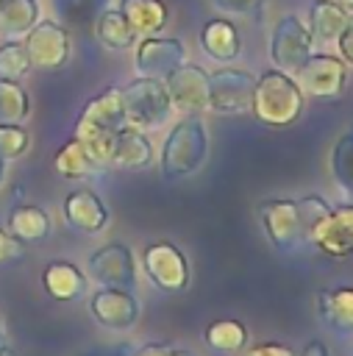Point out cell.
Wrapping results in <instances>:
<instances>
[{
    "label": "cell",
    "mask_w": 353,
    "mask_h": 356,
    "mask_svg": "<svg viewBox=\"0 0 353 356\" xmlns=\"http://www.w3.org/2000/svg\"><path fill=\"white\" fill-rule=\"evenodd\" d=\"M256 78L247 70L222 67L208 75V108L220 114H242L250 111Z\"/></svg>",
    "instance_id": "ba28073f"
},
{
    "label": "cell",
    "mask_w": 353,
    "mask_h": 356,
    "mask_svg": "<svg viewBox=\"0 0 353 356\" xmlns=\"http://www.w3.org/2000/svg\"><path fill=\"white\" fill-rule=\"evenodd\" d=\"M22 250H25V242H19L11 231L0 228V267L8 264V261H14V259H19Z\"/></svg>",
    "instance_id": "836d02e7"
},
{
    "label": "cell",
    "mask_w": 353,
    "mask_h": 356,
    "mask_svg": "<svg viewBox=\"0 0 353 356\" xmlns=\"http://www.w3.org/2000/svg\"><path fill=\"white\" fill-rule=\"evenodd\" d=\"M139 300L133 298L131 289H117V286H100L89 298V314L97 325L108 331H128L139 320Z\"/></svg>",
    "instance_id": "5bb4252c"
},
{
    "label": "cell",
    "mask_w": 353,
    "mask_h": 356,
    "mask_svg": "<svg viewBox=\"0 0 353 356\" xmlns=\"http://www.w3.org/2000/svg\"><path fill=\"white\" fill-rule=\"evenodd\" d=\"M317 312L334 331L353 337V286H336L320 292Z\"/></svg>",
    "instance_id": "d6986e66"
},
{
    "label": "cell",
    "mask_w": 353,
    "mask_h": 356,
    "mask_svg": "<svg viewBox=\"0 0 353 356\" xmlns=\"http://www.w3.org/2000/svg\"><path fill=\"white\" fill-rule=\"evenodd\" d=\"M95 36L108 47V50H128L136 42L133 28L122 17L120 8H103V14L95 22Z\"/></svg>",
    "instance_id": "cb8c5ba5"
},
{
    "label": "cell",
    "mask_w": 353,
    "mask_h": 356,
    "mask_svg": "<svg viewBox=\"0 0 353 356\" xmlns=\"http://www.w3.org/2000/svg\"><path fill=\"white\" fill-rule=\"evenodd\" d=\"M186 58V50L178 39L172 36H145L142 44L136 47L133 67L145 78H158L164 81L175 67H181Z\"/></svg>",
    "instance_id": "9a60e30c"
},
{
    "label": "cell",
    "mask_w": 353,
    "mask_h": 356,
    "mask_svg": "<svg viewBox=\"0 0 353 356\" xmlns=\"http://www.w3.org/2000/svg\"><path fill=\"white\" fill-rule=\"evenodd\" d=\"M125 108H122V92L117 86L95 95L75 122V139L86 147L92 161L111 164V150L117 142V134L125 128Z\"/></svg>",
    "instance_id": "6da1fadb"
},
{
    "label": "cell",
    "mask_w": 353,
    "mask_h": 356,
    "mask_svg": "<svg viewBox=\"0 0 353 356\" xmlns=\"http://www.w3.org/2000/svg\"><path fill=\"white\" fill-rule=\"evenodd\" d=\"M245 356H297V353L284 342H258V345L247 348Z\"/></svg>",
    "instance_id": "e575fe53"
},
{
    "label": "cell",
    "mask_w": 353,
    "mask_h": 356,
    "mask_svg": "<svg viewBox=\"0 0 353 356\" xmlns=\"http://www.w3.org/2000/svg\"><path fill=\"white\" fill-rule=\"evenodd\" d=\"M53 167H56V172L58 175H64V178H81V175H89V172H95V161H92V156L86 153V147L72 136L69 142H64L61 145V150L56 153V159H53Z\"/></svg>",
    "instance_id": "83f0119b"
},
{
    "label": "cell",
    "mask_w": 353,
    "mask_h": 356,
    "mask_svg": "<svg viewBox=\"0 0 353 356\" xmlns=\"http://www.w3.org/2000/svg\"><path fill=\"white\" fill-rule=\"evenodd\" d=\"M145 275L161 292H181L189 284V264L186 256L172 242H153L142 253Z\"/></svg>",
    "instance_id": "30bf717a"
},
{
    "label": "cell",
    "mask_w": 353,
    "mask_h": 356,
    "mask_svg": "<svg viewBox=\"0 0 353 356\" xmlns=\"http://www.w3.org/2000/svg\"><path fill=\"white\" fill-rule=\"evenodd\" d=\"M200 47L220 64H228L239 56V33L228 19H211L200 31Z\"/></svg>",
    "instance_id": "44dd1931"
},
{
    "label": "cell",
    "mask_w": 353,
    "mask_h": 356,
    "mask_svg": "<svg viewBox=\"0 0 353 356\" xmlns=\"http://www.w3.org/2000/svg\"><path fill=\"white\" fill-rule=\"evenodd\" d=\"M311 33L297 17H284L275 22L272 36H270V58L275 61L278 70L295 72L309 56H311Z\"/></svg>",
    "instance_id": "8fae6325"
},
{
    "label": "cell",
    "mask_w": 353,
    "mask_h": 356,
    "mask_svg": "<svg viewBox=\"0 0 353 356\" xmlns=\"http://www.w3.org/2000/svg\"><path fill=\"white\" fill-rule=\"evenodd\" d=\"M214 3H217V8L239 14V17H258L267 0H214Z\"/></svg>",
    "instance_id": "d6a6232c"
},
{
    "label": "cell",
    "mask_w": 353,
    "mask_h": 356,
    "mask_svg": "<svg viewBox=\"0 0 353 356\" xmlns=\"http://www.w3.org/2000/svg\"><path fill=\"white\" fill-rule=\"evenodd\" d=\"M31 70V58L22 42H6L0 44V81H19Z\"/></svg>",
    "instance_id": "4dcf8cb0"
},
{
    "label": "cell",
    "mask_w": 353,
    "mask_h": 356,
    "mask_svg": "<svg viewBox=\"0 0 353 356\" xmlns=\"http://www.w3.org/2000/svg\"><path fill=\"white\" fill-rule=\"evenodd\" d=\"M61 214L81 234H100L108 225V209L92 189H72L61 203Z\"/></svg>",
    "instance_id": "2e32d148"
},
{
    "label": "cell",
    "mask_w": 353,
    "mask_h": 356,
    "mask_svg": "<svg viewBox=\"0 0 353 356\" xmlns=\"http://www.w3.org/2000/svg\"><path fill=\"white\" fill-rule=\"evenodd\" d=\"M133 356H178V348L164 345V342H150V345L139 348Z\"/></svg>",
    "instance_id": "8d00e7d4"
},
{
    "label": "cell",
    "mask_w": 353,
    "mask_h": 356,
    "mask_svg": "<svg viewBox=\"0 0 353 356\" xmlns=\"http://www.w3.org/2000/svg\"><path fill=\"white\" fill-rule=\"evenodd\" d=\"M347 11L334 3V0H314L311 3V11H309V33H311V42L317 44H325V42H336L339 31L345 28L347 22Z\"/></svg>",
    "instance_id": "ffe728a7"
},
{
    "label": "cell",
    "mask_w": 353,
    "mask_h": 356,
    "mask_svg": "<svg viewBox=\"0 0 353 356\" xmlns=\"http://www.w3.org/2000/svg\"><path fill=\"white\" fill-rule=\"evenodd\" d=\"M42 286L53 300L69 303L86 295V275L72 261L56 259L42 270Z\"/></svg>",
    "instance_id": "e0dca14e"
},
{
    "label": "cell",
    "mask_w": 353,
    "mask_h": 356,
    "mask_svg": "<svg viewBox=\"0 0 353 356\" xmlns=\"http://www.w3.org/2000/svg\"><path fill=\"white\" fill-rule=\"evenodd\" d=\"M3 3H8V0H0V6H3Z\"/></svg>",
    "instance_id": "ee69618b"
},
{
    "label": "cell",
    "mask_w": 353,
    "mask_h": 356,
    "mask_svg": "<svg viewBox=\"0 0 353 356\" xmlns=\"http://www.w3.org/2000/svg\"><path fill=\"white\" fill-rule=\"evenodd\" d=\"M28 145L31 136L19 122H0V159L14 161L28 150Z\"/></svg>",
    "instance_id": "1f68e13d"
},
{
    "label": "cell",
    "mask_w": 353,
    "mask_h": 356,
    "mask_svg": "<svg viewBox=\"0 0 353 356\" xmlns=\"http://www.w3.org/2000/svg\"><path fill=\"white\" fill-rule=\"evenodd\" d=\"M120 92H122V108H125L128 125H133L139 131H153L167 122L172 103H170L164 81L139 75L136 81L125 83Z\"/></svg>",
    "instance_id": "277c9868"
},
{
    "label": "cell",
    "mask_w": 353,
    "mask_h": 356,
    "mask_svg": "<svg viewBox=\"0 0 353 356\" xmlns=\"http://www.w3.org/2000/svg\"><path fill=\"white\" fill-rule=\"evenodd\" d=\"M0 331H3V314H0Z\"/></svg>",
    "instance_id": "b9f144b4"
},
{
    "label": "cell",
    "mask_w": 353,
    "mask_h": 356,
    "mask_svg": "<svg viewBox=\"0 0 353 356\" xmlns=\"http://www.w3.org/2000/svg\"><path fill=\"white\" fill-rule=\"evenodd\" d=\"M120 11L136 36L158 33L167 25V6L161 0H122Z\"/></svg>",
    "instance_id": "7402d4cb"
},
{
    "label": "cell",
    "mask_w": 353,
    "mask_h": 356,
    "mask_svg": "<svg viewBox=\"0 0 353 356\" xmlns=\"http://www.w3.org/2000/svg\"><path fill=\"white\" fill-rule=\"evenodd\" d=\"M331 175L334 181L353 195V128L345 131L331 150Z\"/></svg>",
    "instance_id": "f546056e"
},
{
    "label": "cell",
    "mask_w": 353,
    "mask_h": 356,
    "mask_svg": "<svg viewBox=\"0 0 353 356\" xmlns=\"http://www.w3.org/2000/svg\"><path fill=\"white\" fill-rule=\"evenodd\" d=\"M300 356H328V345L322 339H311V342L303 345Z\"/></svg>",
    "instance_id": "74e56055"
},
{
    "label": "cell",
    "mask_w": 353,
    "mask_h": 356,
    "mask_svg": "<svg viewBox=\"0 0 353 356\" xmlns=\"http://www.w3.org/2000/svg\"><path fill=\"white\" fill-rule=\"evenodd\" d=\"M25 50L31 67L36 70H58L69 58V36L56 19H42L25 33Z\"/></svg>",
    "instance_id": "7c38bea8"
},
{
    "label": "cell",
    "mask_w": 353,
    "mask_h": 356,
    "mask_svg": "<svg viewBox=\"0 0 353 356\" xmlns=\"http://www.w3.org/2000/svg\"><path fill=\"white\" fill-rule=\"evenodd\" d=\"M3 178H6V159H0V184H3Z\"/></svg>",
    "instance_id": "ab89813d"
},
{
    "label": "cell",
    "mask_w": 353,
    "mask_h": 356,
    "mask_svg": "<svg viewBox=\"0 0 353 356\" xmlns=\"http://www.w3.org/2000/svg\"><path fill=\"white\" fill-rule=\"evenodd\" d=\"M306 245L331 259L353 256V203H339L334 209L328 206V211L309 225Z\"/></svg>",
    "instance_id": "8992f818"
},
{
    "label": "cell",
    "mask_w": 353,
    "mask_h": 356,
    "mask_svg": "<svg viewBox=\"0 0 353 356\" xmlns=\"http://www.w3.org/2000/svg\"><path fill=\"white\" fill-rule=\"evenodd\" d=\"M203 339L214 353H239L247 345V328L239 320L225 317V320H214L206 328Z\"/></svg>",
    "instance_id": "484cf974"
},
{
    "label": "cell",
    "mask_w": 353,
    "mask_h": 356,
    "mask_svg": "<svg viewBox=\"0 0 353 356\" xmlns=\"http://www.w3.org/2000/svg\"><path fill=\"white\" fill-rule=\"evenodd\" d=\"M0 356H6V350H3V348H0Z\"/></svg>",
    "instance_id": "7bdbcfd3"
},
{
    "label": "cell",
    "mask_w": 353,
    "mask_h": 356,
    "mask_svg": "<svg viewBox=\"0 0 353 356\" xmlns=\"http://www.w3.org/2000/svg\"><path fill=\"white\" fill-rule=\"evenodd\" d=\"M170 103L175 111L200 114L208 108V72L197 64H181L164 78Z\"/></svg>",
    "instance_id": "4fadbf2b"
},
{
    "label": "cell",
    "mask_w": 353,
    "mask_h": 356,
    "mask_svg": "<svg viewBox=\"0 0 353 356\" xmlns=\"http://www.w3.org/2000/svg\"><path fill=\"white\" fill-rule=\"evenodd\" d=\"M178 356H195V353H189V350H178Z\"/></svg>",
    "instance_id": "60d3db41"
},
{
    "label": "cell",
    "mask_w": 353,
    "mask_h": 356,
    "mask_svg": "<svg viewBox=\"0 0 353 356\" xmlns=\"http://www.w3.org/2000/svg\"><path fill=\"white\" fill-rule=\"evenodd\" d=\"M336 47H339V58L345 64H353V17H347L345 28L336 36Z\"/></svg>",
    "instance_id": "d590c367"
},
{
    "label": "cell",
    "mask_w": 353,
    "mask_h": 356,
    "mask_svg": "<svg viewBox=\"0 0 353 356\" xmlns=\"http://www.w3.org/2000/svg\"><path fill=\"white\" fill-rule=\"evenodd\" d=\"M36 22H39L36 0H8L0 6V33L8 39L25 36Z\"/></svg>",
    "instance_id": "d4e9b609"
},
{
    "label": "cell",
    "mask_w": 353,
    "mask_h": 356,
    "mask_svg": "<svg viewBox=\"0 0 353 356\" xmlns=\"http://www.w3.org/2000/svg\"><path fill=\"white\" fill-rule=\"evenodd\" d=\"M153 159H156L153 142L145 131H139L133 125H125L117 134V142H114V150H111V164L125 167V170H142V167H150Z\"/></svg>",
    "instance_id": "ac0fdd59"
},
{
    "label": "cell",
    "mask_w": 353,
    "mask_h": 356,
    "mask_svg": "<svg viewBox=\"0 0 353 356\" xmlns=\"http://www.w3.org/2000/svg\"><path fill=\"white\" fill-rule=\"evenodd\" d=\"M208 156V131L197 114H186L164 139L158 164L167 181H181L195 175Z\"/></svg>",
    "instance_id": "7a4b0ae2"
},
{
    "label": "cell",
    "mask_w": 353,
    "mask_h": 356,
    "mask_svg": "<svg viewBox=\"0 0 353 356\" xmlns=\"http://www.w3.org/2000/svg\"><path fill=\"white\" fill-rule=\"evenodd\" d=\"M295 81L300 86L303 95L311 97H322V100H334L342 95L345 81H347V64L339 56H328V53H311L297 70H295Z\"/></svg>",
    "instance_id": "52a82bcc"
},
{
    "label": "cell",
    "mask_w": 353,
    "mask_h": 356,
    "mask_svg": "<svg viewBox=\"0 0 353 356\" xmlns=\"http://www.w3.org/2000/svg\"><path fill=\"white\" fill-rule=\"evenodd\" d=\"M53 8L64 25L89 28L97 22L103 8H108V0H53Z\"/></svg>",
    "instance_id": "4316f807"
},
{
    "label": "cell",
    "mask_w": 353,
    "mask_h": 356,
    "mask_svg": "<svg viewBox=\"0 0 353 356\" xmlns=\"http://www.w3.org/2000/svg\"><path fill=\"white\" fill-rule=\"evenodd\" d=\"M250 111L258 122L270 128H286L292 125L303 111V92L297 81L284 70H267L256 81Z\"/></svg>",
    "instance_id": "3957f363"
},
{
    "label": "cell",
    "mask_w": 353,
    "mask_h": 356,
    "mask_svg": "<svg viewBox=\"0 0 353 356\" xmlns=\"http://www.w3.org/2000/svg\"><path fill=\"white\" fill-rule=\"evenodd\" d=\"M86 267L100 286H117V289L136 286V259L133 250L122 242H108L92 250Z\"/></svg>",
    "instance_id": "9c48e42d"
},
{
    "label": "cell",
    "mask_w": 353,
    "mask_h": 356,
    "mask_svg": "<svg viewBox=\"0 0 353 356\" xmlns=\"http://www.w3.org/2000/svg\"><path fill=\"white\" fill-rule=\"evenodd\" d=\"M8 231L19 239V242H42L47 239L50 234V217L42 206H33V203H22V206H14L11 214H8Z\"/></svg>",
    "instance_id": "603a6c76"
},
{
    "label": "cell",
    "mask_w": 353,
    "mask_h": 356,
    "mask_svg": "<svg viewBox=\"0 0 353 356\" xmlns=\"http://www.w3.org/2000/svg\"><path fill=\"white\" fill-rule=\"evenodd\" d=\"M334 3H339L345 11H353V0H334Z\"/></svg>",
    "instance_id": "f35d334b"
},
{
    "label": "cell",
    "mask_w": 353,
    "mask_h": 356,
    "mask_svg": "<svg viewBox=\"0 0 353 356\" xmlns=\"http://www.w3.org/2000/svg\"><path fill=\"white\" fill-rule=\"evenodd\" d=\"M28 114L31 100L19 81H0V122H25Z\"/></svg>",
    "instance_id": "f1b7e54d"
},
{
    "label": "cell",
    "mask_w": 353,
    "mask_h": 356,
    "mask_svg": "<svg viewBox=\"0 0 353 356\" xmlns=\"http://www.w3.org/2000/svg\"><path fill=\"white\" fill-rule=\"evenodd\" d=\"M258 220L275 250L292 253L306 245V220H303L300 200H289V197L264 200L258 206Z\"/></svg>",
    "instance_id": "5b68a950"
}]
</instances>
